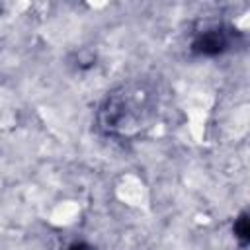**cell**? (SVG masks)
<instances>
[{
	"mask_svg": "<svg viewBox=\"0 0 250 250\" xmlns=\"http://www.w3.org/2000/svg\"><path fill=\"white\" fill-rule=\"evenodd\" d=\"M230 35L223 27H207L203 31H197L191 39V53L199 57H217L230 49Z\"/></svg>",
	"mask_w": 250,
	"mask_h": 250,
	"instance_id": "1",
	"label": "cell"
},
{
	"mask_svg": "<svg viewBox=\"0 0 250 250\" xmlns=\"http://www.w3.org/2000/svg\"><path fill=\"white\" fill-rule=\"evenodd\" d=\"M232 230H234V236L238 238L240 246H246V244H248V238H250V234H248L250 229H248V217H246V213H242V215L234 221Z\"/></svg>",
	"mask_w": 250,
	"mask_h": 250,
	"instance_id": "2",
	"label": "cell"
},
{
	"mask_svg": "<svg viewBox=\"0 0 250 250\" xmlns=\"http://www.w3.org/2000/svg\"><path fill=\"white\" fill-rule=\"evenodd\" d=\"M66 250H92L88 244H84V242H74V244H70Z\"/></svg>",
	"mask_w": 250,
	"mask_h": 250,
	"instance_id": "3",
	"label": "cell"
}]
</instances>
